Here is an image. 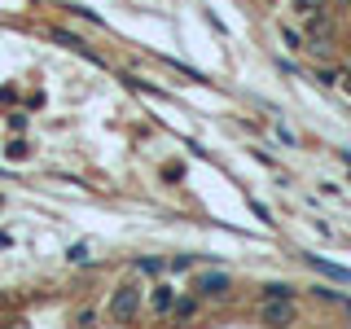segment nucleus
<instances>
[{
    "label": "nucleus",
    "mask_w": 351,
    "mask_h": 329,
    "mask_svg": "<svg viewBox=\"0 0 351 329\" xmlns=\"http://www.w3.org/2000/svg\"><path fill=\"white\" fill-rule=\"evenodd\" d=\"M259 321L263 325H294L299 321V307H294V299H263L259 303Z\"/></svg>",
    "instance_id": "2"
},
{
    "label": "nucleus",
    "mask_w": 351,
    "mask_h": 329,
    "mask_svg": "<svg viewBox=\"0 0 351 329\" xmlns=\"http://www.w3.org/2000/svg\"><path fill=\"white\" fill-rule=\"evenodd\" d=\"M66 259H71V263H88L93 255H88V246L80 241V246H71V250H66Z\"/></svg>",
    "instance_id": "9"
},
{
    "label": "nucleus",
    "mask_w": 351,
    "mask_h": 329,
    "mask_svg": "<svg viewBox=\"0 0 351 329\" xmlns=\"http://www.w3.org/2000/svg\"><path fill=\"white\" fill-rule=\"evenodd\" d=\"M263 299H294V290H290V285H268Z\"/></svg>",
    "instance_id": "8"
},
{
    "label": "nucleus",
    "mask_w": 351,
    "mask_h": 329,
    "mask_svg": "<svg viewBox=\"0 0 351 329\" xmlns=\"http://www.w3.org/2000/svg\"><path fill=\"white\" fill-rule=\"evenodd\" d=\"M343 5H351V0H343Z\"/></svg>",
    "instance_id": "11"
},
{
    "label": "nucleus",
    "mask_w": 351,
    "mask_h": 329,
    "mask_svg": "<svg viewBox=\"0 0 351 329\" xmlns=\"http://www.w3.org/2000/svg\"><path fill=\"white\" fill-rule=\"evenodd\" d=\"M136 312H141V285H119L110 294V316L114 321H136Z\"/></svg>",
    "instance_id": "1"
},
{
    "label": "nucleus",
    "mask_w": 351,
    "mask_h": 329,
    "mask_svg": "<svg viewBox=\"0 0 351 329\" xmlns=\"http://www.w3.org/2000/svg\"><path fill=\"white\" fill-rule=\"evenodd\" d=\"M154 307H158V312H171V290H167V285H158V294H154Z\"/></svg>",
    "instance_id": "7"
},
{
    "label": "nucleus",
    "mask_w": 351,
    "mask_h": 329,
    "mask_svg": "<svg viewBox=\"0 0 351 329\" xmlns=\"http://www.w3.org/2000/svg\"><path fill=\"white\" fill-rule=\"evenodd\" d=\"M176 316H180V321H189V316H193V303L180 299V303H176Z\"/></svg>",
    "instance_id": "10"
},
{
    "label": "nucleus",
    "mask_w": 351,
    "mask_h": 329,
    "mask_svg": "<svg viewBox=\"0 0 351 329\" xmlns=\"http://www.w3.org/2000/svg\"><path fill=\"white\" fill-rule=\"evenodd\" d=\"M49 36H53V40H58V44H62V49H71V53H80V58H88V62H97V66H101V58H97V53H93V49H88V44H84L80 36H71V31H62V27H53V31H49Z\"/></svg>",
    "instance_id": "4"
},
{
    "label": "nucleus",
    "mask_w": 351,
    "mask_h": 329,
    "mask_svg": "<svg viewBox=\"0 0 351 329\" xmlns=\"http://www.w3.org/2000/svg\"><path fill=\"white\" fill-rule=\"evenodd\" d=\"M321 5H325V0H290V9H294V14H303V18H312Z\"/></svg>",
    "instance_id": "6"
},
{
    "label": "nucleus",
    "mask_w": 351,
    "mask_h": 329,
    "mask_svg": "<svg viewBox=\"0 0 351 329\" xmlns=\"http://www.w3.org/2000/svg\"><path fill=\"white\" fill-rule=\"evenodd\" d=\"M197 294H202V299H224V294H228V277H224V272H202V277H197Z\"/></svg>",
    "instance_id": "3"
},
{
    "label": "nucleus",
    "mask_w": 351,
    "mask_h": 329,
    "mask_svg": "<svg viewBox=\"0 0 351 329\" xmlns=\"http://www.w3.org/2000/svg\"><path fill=\"white\" fill-rule=\"evenodd\" d=\"M307 263H312L316 272H325V277H334V281H351V268H338V263H325L321 255H303Z\"/></svg>",
    "instance_id": "5"
}]
</instances>
